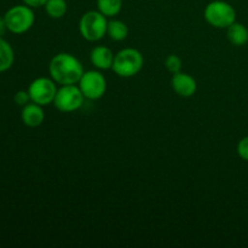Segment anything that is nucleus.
<instances>
[{"label":"nucleus","instance_id":"obj_1","mask_svg":"<svg viewBox=\"0 0 248 248\" xmlns=\"http://www.w3.org/2000/svg\"><path fill=\"white\" fill-rule=\"evenodd\" d=\"M82 63L72 53L61 52L53 56L48 64V73L58 85H75L84 74Z\"/></svg>","mask_w":248,"mask_h":248},{"label":"nucleus","instance_id":"obj_2","mask_svg":"<svg viewBox=\"0 0 248 248\" xmlns=\"http://www.w3.org/2000/svg\"><path fill=\"white\" fill-rule=\"evenodd\" d=\"M143 65L144 58L140 51L133 47H126L116 53L111 69L120 78H132L142 70Z\"/></svg>","mask_w":248,"mask_h":248},{"label":"nucleus","instance_id":"obj_3","mask_svg":"<svg viewBox=\"0 0 248 248\" xmlns=\"http://www.w3.org/2000/svg\"><path fill=\"white\" fill-rule=\"evenodd\" d=\"M205 21L213 28L227 29L236 21V11L234 6L224 0H213L206 5L203 10Z\"/></svg>","mask_w":248,"mask_h":248},{"label":"nucleus","instance_id":"obj_4","mask_svg":"<svg viewBox=\"0 0 248 248\" xmlns=\"http://www.w3.org/2000/svg\"><path fill=\"white\" fill-rule=\"evenodd\" d=\"M108 17L97 10L85 12L79 21V31L82 38L87 41H98L107 35Z\"/></svg>","mask_w":248,"mask_h":248},{"label":"nucleus","instance_id":"obj_5","mask_svg":"<svg viewBox=\"0 0 248 248\" xmlns=\"http://www.w3.org/2000/svg\"><path fill=\"white\" fill-rule=\"evenodd\" d=\"M4 18L6 22L7 31L19 35L27 33L33 27L35 22V15L31 7L22 4L10 7L4 15Z\"/></svg>","mask_w":248,"mask_h":248},{"label":"nucleus","instance_id":"obj_6","mask_svg":"<svg viewBox=\"0 0 248 248\" xmlns=\"http://www.w3.org/2000/svg\"><path fill=\"white\" fill-rule=\"evenodd\" d=\"M85 99L86 98L77 84L62 85L57 90V93L53 99V106L62 113H73L81 108Z\"/></svg>","mask_w":248,"mask_h":248},{"label":"nucleus","instance_id":"obj_7","mask_svg":"<svg viewBox=\"0 0 248 248\" xmlns=\"http://www.w3.org/2000/svg\"><path fill=\"white\" fill-rule=\"evenodd\" d=\"M78 86L86 99L97 101L106 94L107 79L98 70H87L80 78Z\"/></svg>","mask_w":248,"mask_h":248},{"label":"nucleus","instance_id":"obj_8","mask_svg":"<svg viewBox=\"0 0 248 248\" xmlns=\"http://www.w3.org/2000/svg\"><path fill=\"white\" fill-rule=\"evenodd\" d=\"M57 90V82L52 78H36L28 86L31 102H34L41 107L48 106L53 103Z\"/></svg>","mask_w":248,"mask_h":248},{"label":"nucleus","instance_id":"obj_9","mask_svg":"<svg viewBox=\"0 0 248 248\" xmlns=\"http://www.w3.org/2000/svg\"><path fill=\"white\" fill-rule=\"evenodd\" d=\"M171 86L173 89V91L179 97H183V98H189V97L194 96L196 90H198L196 80L191 75H189L188 73L183 72L172 74Z\"/></svg>","mask_w":248,"mask_h":248},{"label":"nucleus","instance_id":"obj_10","mask_svg":"<svg viewBox=\"0 0 248 248\" xmlns=\"http://www.w3.org/2000/svg\"><path fill=\"white\" fill-rule=\"evenodd\" d=\"M114 57L115 55L113 53V51L107 46H96L92 48L91 53H90V61H91L92 65L99 70L111 69Z\"/></svg>","mask_w":248,"mask_h":248},{"label":"nucleus","instance_id":"obj_11","mask_svg":"<svg viewBox=\"0 0 248 248\" xmlns=\"http://www.w3.org/2000/svg\"><path fill=\"white\" fill-rule=\"evenodd\" d=\"M21 119L23 124L28 127H38L45 120V113H44L43 107L34 102H29L24 107H22Z\"/></svg>","mask_w":248,"mask_h":248},{"label":"nucleus","instance_id":"obj_12","mask_svg":"<svg viewBox=\"0 0 248 248\" xmlns=\"http://www.w3.org/2000/svg\"><path fill=\"white\" fill-rule=\"evenodd\" d=\"M227 38L234 46H244L248 43V29L245 24L235 21L227 28Z\"/></svg>","mask_w":248,"mask_h":248},{"label":"nucleus","instance_id":"obj_13","mask_svg":"<svg viewBox=\"0 0 248 248\" xmlns=\"http://www.w3.org/2000/svg\"><path fill=\"white\" fill-rule=\"evenodd\" d=\"M15 62V52L12 46L2 36H0V73H4L12 67Z\"/></svg>","mask_w":248,"mask_h":248},{"label":"nucleus","instance_id":"obj_14","mask_svg":"<svg viewBox=\"0 0 248 248\" xmlns=\"http://www.w3.org/2000/svg\"><path fill=\"white\" fill-rule=\"evenodd\" d=\"M107 35L113 41H123L128 35V27L125 22L120 19H111L108 21Z\"/></svg>","mask_w":248,"mask_h":248},{"label":"nucleus","instance_id":"obj_15","mask_svg":"<svg viewBox=\"0 0 248 248\" xmlns=\"http://www.w3.org/2000/svg\"><path fill=\"white\" fill-rule=\"evenodd\" d=\"M97 9L106 17H111L119 15L123 9V0H97Z\"/></svg>","mask_w":248,"mask_h":248},{"label":"nucleus","instance_id":"obj_16","mask_svg":"<svg viewBox=\"0 0 248 248\" xmlns=\"http://www.w3.org/2000/svg\"><path fill=\"white\" fill-rule=\"evenodd\" d=\"M45 11L51 18H62L67 14L68 4L65 0H47L45 4Z\"/></svg>","mask_w":248,"mask_h":248},{"label":"nucleus","instance_id":"obj_17","mask_svg":"<svg viewBox=\"0 0 248 248\" xmlns=\"http://www.w3.org/2000/svg\"><path fill=\"white\" fill-rule=\"evenodd\" d=\"M182 58L177 55H170L167 56L166 60H165V67L172 74H176V73L182 72Z\"/></svg>","mask_w":248,"mask_h":248},{"label":"nucleus","instance_id":"obj_18","mask_svg":"<svg viewBox=\"0 0 248 248\" xmlns=\"http://www.w3.org/2000/svg\"><path fill=\"white\" fill-rule=\"evenodd\" d=\"M14 101L15 103L19 107H24L26 104H28L29 102H31V96H29L28 90H27V91H24V90L17 91L14 96Z\"/></svg>","mask_w":248,"mask_h":248},{"label":"nucleus","instance_id":"obj_19","mask_svg":"<svg viewBox=\"0 0 248 248\" xmlns=\"http://www.w3.org/2000/svg\"><path fill=\"white\" fill-rule=\"evenodd\" d=\"M236 152L237 155H239L242 160L248 161V136L244 137L242 140H240V142L237 143Z\"/></svg>","mask_w":248,"mask_h":248},{"label":"nucleus","instance_id":"obj_20","mask_svg":"<svg viewBox=\"0 0 248 248\" xmlns=\"http://www.w3.org/2000/svg\"><path fill=\"white\" fill-rule=\"evenodd\" d=\"M22 1H23V4H26L27 6L31 7V9H38V7L45 6L47 0H22Z\"/></svg>","mask_w":248,"mask_h":248},{"label":"nucleus","instance_id":"obj_21","mask_svg":"<svg viewBox=\"0 0 248 248\" xmlns=\"http://www.w3.org/2000/svg\"><path fill=\"white\" fill-rule=\"evenodd\" d=\"M7 31V26H6V22H5L4 17H0V36L4 35Z\"/></svg>","mask_w":248,"mask_h":248}]
</instances>
